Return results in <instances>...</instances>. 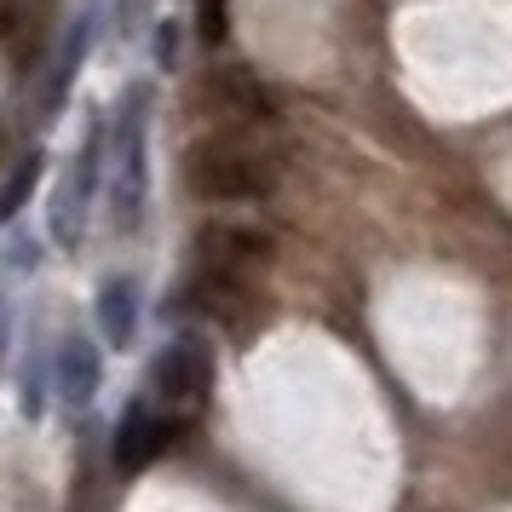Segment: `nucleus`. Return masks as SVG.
I'll list each match as a JSON object with an SVG mask.
<instances>
[{"label":"nucleus","instance_id":"nucleus-3","mask_svg":"<svg viewBox=\"0 0 512 512\" xmlns=\"http://www.w3.org/2000/svg\"><path fill=\"white\" fill-rule=\"evenodd\" d=\"M271 271V236L254 225H202L196 231V277L202 288H248Z\"/></svg>","mask_w":512,"mask_h":512},{"label":"nucleus","instance_id":"nucleus-8","mask_svg":"<svg viewBox=\"0 0 512 512\" xmlns=\"http://www.w3.org/2000/svg\"><path fill=\"white\" fill-rule=\"evenodd\" d=\"M58 392H64V403L70 409H87L98 397V386H104V357H98V346L87 340V334H70L64 340V351H58Z\"/></svg>","mask_w":512,"mask_h":512},{"label":"nucleus","instance_id":"nucleus-14","mask_svg":"<svg viewBox=\"0 0 512 512\" xmlns=\"http://www.w3.org/2000/svg\"><path fill=\"white\" fill-rule=\"evenodd\" d=\"M6 346H12V305L0 294V363H6Z\"/></svg>","mask_w":512,"mask_h":512},{"label":"nucleus","instance_id":"nucleus-1","mask_svg":"<svg viewBox=\"0 0 512 512\" xmlns=\"http://www.w3.org/2000/svg\"><path fill=\"white\" fill-rule=\"evenodd\" d=\"M185 185L202 202H254L277 185V162L236 133H202L185 150Z\"/></svg>","mask_w":512,"mask_h":512},{"label":"nucleus","instance_id":"nucleus-11","mask_svg":"<svg viewBox=\"0 0 512 512\" xmlns=\"http://www.w3.org/2000/svg\"><path fill=\"white\" fill-rule=\"evenodd\" d=\"M41 167H47L41 150H29L24 162L12 167V179L0 185V219H18V213H24V202L35 196V185H41Z\"/></svg>","mask_w":512,"mask_h":512},{"label":"nucleus","instance_id":"nucleus-4","mask_svg":"<svg viewBox=\"0 0 512 512\" xmlns=\"http://www.w3.org/2000/svg\"><path fill=\"white\" fill-rule=\"evenodd\" d=\"M104 144H110V121L93 116V121H87V139H81V150H75L70 179H64L58 196H52V242H58V248H75V242H81V213H87V202L98 196Z\"/></svg>","mask_w":512,"mask_h":512},{"label":"nucleus","instance_id":"nucleus-10","mask_svg":"<svg viewBox=\"0 0 512 512\" xmlns=\"http://www.w3.org/2000/svg\"><path fill=\"white\" fill-rule=\"evenodd\" d=\"M208 93H219V110L236 121H265V116H277V104H271V93H259L254 81L242 70H213L208 75Z\"/></svg>","mask_w":512,"mask_h":512},{"label":"nucleus","instance_id":"nucleus-5","mask_svg":"<svg viewBox=\"0 0 512 512\" xmlns=\"http://www.w3.org/2000/svg\"><path fill=\"white\" fill-rule=\"evenodd\" d=\"M144 121H150V87H133L127 93V133H121V173H116V225H139L144 213V190H150V173H144Z\"/></svg>","mask_w":512,"mask_h":512},{"label":"nucleus","instance_id":"nucleus-12","mask_svg":"<svg viewBox=\"0 0 512 512\" xmlns=\"http://www.w3.org/2000/svg\"><path fill=\"white\" fill-rule=\"evenodd\" d=\"M196 41L208 52L231 41V0H196Z\"/></svg>","mask_w":512,"mask_h":512},{"label":"nucleus","instance_id":"nucleus-9","mask_svg":"<svg viewBox=\"0 0 512 512\" xmlns=\"http://www.w3.org/2000/svg\"><path fill=\"white\" fill-rule=\"evenodd\" d=\"M98 328L110 346H133L139 334V282L133 277H110L98 288Z\"/></svg>","mask_w":512,"mask_h":512},{"label":"nucleus","instance_id":"nucleus-6","mask_svg":"<svg viewBox=\"0 0 512 512\" xmlns=\"http://www.w3.org/2000/svg\"><path fill=\"white\" fill-rule=\"evenodd\" d=\"M173 426L179 420H167L150 397H133L127 409H121V420H116V443H110V455H116V472H144V466L156 461L167 449V438H173Z\"/></svg>","mask_w":512,"mask_h":512},{"label":"nucleus","instance_id":"nucleus-7","mask_svg":"<svg viewBox=\"0 0 512 512\" xmlns=\"http://www.w3.org/2000/svg\"><path fill=\"white\" fill-rule=\"evenodd\" d=\"M87 47H93V12H81V18L64 29V41H58V58H52L47 87H41V121H52L58 110H64V98H70V87H75V70H81Z\"/></svg>","mask_w":512,"mask_h":512},{"label":"nucleus","instance_id":"nucleus-13","mask_svg":"<svg viewBox=\"0 0 512 512\" xmlns=\"http://www.w3.org/2000/svg\"><path fill=\"white\" fill-rule=\"evenodd\" d=\"M41 374H47V369H41V357H35V363H29V380H24V415L29 420L41 415V392H47V386H41Z\"/></svg>","mask_w":512,"mask_h":512},{"label":"nucleus","instance_id":"nucleus-2","mask_svg":"<svg viewBox=\"0 0 512 512\" xmlns=\"http://www.w3.org/2000/svg\"><path fill=\"white\" fill-rule=\"evenodd\" d=\"M213 397V351L196 340V334H179V340H167L162 357L150 363V403L162 409L167 420H196L208 409Z\"/></svg>","mask_w":512,"mask_h":512}]
</instances>
